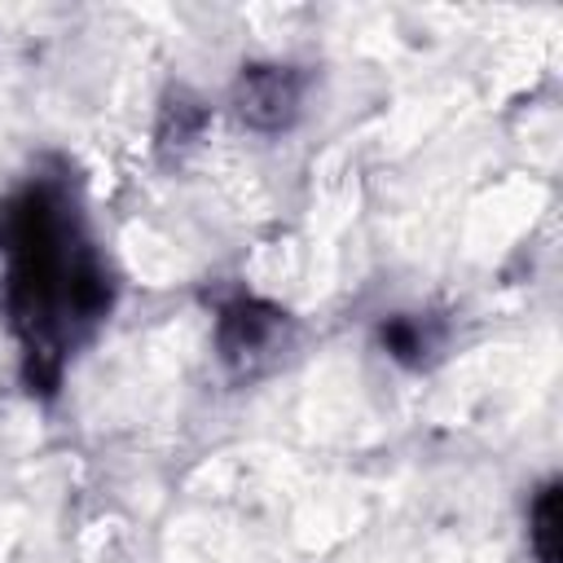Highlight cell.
Here are the masks:
<instances>
[{"mask_svg":"<svg viewBox=\"0 0 563 563\" xmlns=\"http://www.w3.org/2000/svg\"><path fill=\"white\" fill-rule=\"evenodd\" d=\"M0 242L9 255L4 308L22 334L31 383L48 391L75 339L106 317L110 282L57 185L13 194L0 207Z\"/></svg>","mask_w":563,"mask_h":563,"instance_id":"1","label":"cell"},{"mask_svg":"<svg viewBox=\"0 0 563 563\" xmlns=\"http://www.w3.org/2000/svg\"><path fill=\"white\" fill-rule=\"evenodd\" d=\"M233 106L246 128L277 132L299 114V75L290 66H251L238 79Z\"/></svg>","mask_w":563,"mask_h":563,"instance_id":"2","label":"cell"},{"mask_svg":"<svg viewBox=\"0 0 563 563\" xmlns=\"http://www.w3.org/2000/svg\"><path fill=\"white\" fill-rule=\"evenodd\" d=\"M554 523H559V488L550 484L537 506H532V545H537V559L541 563H554L559 550H554Z\"/></svg>","mask_w":563,"mask_h":563,"instance_id":"4","label":"cell"},{"mask_svg":"<svg viewBox=\"0 0 563 563\" xmlns=\"http://www.w3.org/2000/svg\"><path fill=\"white\" fill-rule=\"evenodd\" d=\"M282 330V312L277 308H264V303H238L224 312L220 321V347H224V361H251L260 356L264 347H273V334Z\"/></svg>","mask_w":563,"mask_h":563,"instance_id":"3","label":"cell"}]
</instances>
